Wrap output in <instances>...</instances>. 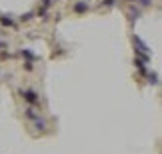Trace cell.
I'll return each mask as SVG.
<instances>
[{"label":"cell","instance_id":"cell-13","mask_svg":"<svg viewBox=\"0 0 162 154\" xmlns=\"http://www.w3.org/2000/svg\"><path fill=\"white\" fill-rule=\"evenodd\" d=\"M24 68H26V70H32V62H24Z\"/></svg>","mask_w":162,"mask_h":154},{"label":"cell","instance_id":"cell-6","mask_svg":"<svg viewBox=\"0 0 162 154\" xmlns=\"http://www.w3.org/2000/svg\"><path fill=\"white\" fill-rule=\"evenodd\" d=\"M86 8H88V4H86V2H76L74 10H76V12H84V10H86Z\"/></svg>","mask_w":162,"mask_h":154},{"label":"cell","instance_id":"cell-12","mask_svg":"<svg viewBox=\"0 0 162 154\" xmlns=\"http://www.w3.org/2000/svg\"><path fill=\"white\" fill-rule=\"evenodd\" d=\"M102 4H106V6H112V4H116V0H102Z\"/></svg>","mask_w":162,"mask_h":154},{"label":"cell","instance_id":"cell-3","mask_svg":"<svg viewBox=\"0 0 162 154\" xmlns=\"http://www.w3.org/2000/svg\"><path fill=\"white\" fill-rule=\"evenodd\" d=\"M0 24H2V26L12 28V26H14V20L10 18V16H6V14H2V16H0Z\"/></svg>","mask_w":162,"mask_h":154},{"label":"cell","instance_id":"cell-15","mask_svg":"<svg viewBox=\"0 0 162 154\" xmlns=\"http://www.w3.org/2000/svg\"><path fill=\"white\" fill-rule=\"evenodd\" d=\"M42 4H44V8H48V6H50V4H52V0H44Z\"/></svg>","mask_w":162,"mask_h":154},{"label":"cell","instance_id":"cell-14","mask_svg":"<svg viewBox=\"0 0 162 154\" xmlns=\"http://www.w3.org/2000/svg\"><path fill=\"white\" fill-rule=\"evenodd\" d=\"M150 2H152V0H140V4H142V6H148Z\"/></svg>","mask_w":162,"mask_h":154},{"label":"cell","instance_id":"cell-8","mask_svg":"<svg viewBox=\"0 0 162 154\" xmlns=\"http://www.w3.org/2000/svg\"><path fill=\"white\" fill-rule=\"evenodd\" d=\"M128 14H130V20H136V18H140V10H134V8H132Z\"/></svg>","mask_w":162,"mask_h":154},{"label":"cell","instance_id":"cell-9","mask_svg":"<svg viewBox=\"0 0 162 154\" xmlns=\"http://www.w3.org/2000/svg\"><path fill=\"white\" fill-rule=\"evenodd\" d=\"M148 82L150 84H158V74H154V72L148 74Z\"/></svg>","mask_w":162,"mask_h":154},{"label":"cell","instance_id":"cell-4","mask_svg":"<svg viewBox=\"0 0 162 154\" xmlns=\"http://www.w3.org/2000/svg\"><path fill=\"white\" fill-rule=\"evenodd\" d=\"M24 114H26L28 118H30V120H36V118H38V112H36V108H26V110H24Z\"/></svg>","mask_w":162,"mask_h":154},{"label":"cell","instance_id":"cell-5","mask_svg":"<svg viewBox=\"0 0 162 154\" xmlns=\"http://www.w3.org/2000/svg\"><path fill=\"white\" fill-rule=\"evenodd\" d=\"M34 126L38 128V130H44V128H46V122H44V120H40V116H38V118L34 120Z\"/></svg>","mask_w":162,"mask_h":154},{"label":"cell","instance_id":"cell-7","mask_svg":"<svg viewBox=\"0 0 162 154\" xmlns=\"http://www.w3.org/2000/svg\"><path fill=\"white\" fill-rule=\"evenodd\" d=\"M134 64H136V68H138L140 72H146V66H144V62H142V60H138V58H136Z\"/></svg>","mask_w":162,"mask_h":154},{"label":"cell","instance_id":"cell-2","mask_svg":"<svg viewBox=\"0 0 162 154\" xmlns=\"http://www.w3.org/2000/svg\"><path fill=\"white\" fill-rule=\"evenodd\" d=\"M134 46H136V50H138L140 54H150L148 46H146V44H144V42L138 38V36H134Z\"/></svg>","mask_w":162,"mask_h":154},{"label":"cell","instance_id":"cell-1","mask_svg":"<svg viewBox=\"0 0 162 154\" xmlns=\"http://www.w3.org/2000/svg\"><path fill=\"white\" fill-rule=\"evenodd\" d=\"M22 98L26 102H30V104H36L38 102V92H34V90H20Z\"/></svg>","mask_w":162,"mask_h":154},{"label":"cell","instance_id":"cell-11","mask_svg":"<svg viewBox=\"0 0 162 154\" xmlns=\"http://www.w3.org/2000/svg\"><path fill=\"white\" fill-rule=\"evenodd\" d=\"M30 18H32V12H26V14H22V16H20L22 22H24V20H30Z\"/></svg>","mask_w":162,"mask_h":154},{"label":"cell","instance_id":"cell-10","mask_svg":"<svg viewBox=\"0 0 162 154\" xmlns=\"http://www.w3.org/2000/svg\"><path fill=\"white\" fill-rule=\"evenodd\" d=\"M20 54H22V56H26V58H30V60H34V58H36L30 50H20Z\"/></svg>","mask_w":162,"mask_h":154}]
</instances>
